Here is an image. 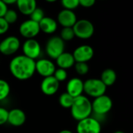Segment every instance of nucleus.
<instances>
[{"mask_svg":"<svg viewBox=\"0 0 133 133\" xmlns=\"http://www.w3.org/2000/svg\"><path fill=\"white\" fill-rule=\"evenodd\" d=\"M9 71L12 76L19 80L30 79L35 72V60L23 55L15 56L9 62Z\"/></svg>","mask_w":133,"mask_h":133,"instance_id":"obj_1","label":"nucleus"},{"mask_svg":"<svg viewBox=\"0 0 133 133\" xmlns=\"http://www.w3.org/2000/svg\"><path fill=\"white\" fill-rule=\"evenodd\" d=\"M72 117L77 122L90 117L92 114L91 102L87 97L80 95L75 97L70 108Z\"/></svg>","mask_w":133,"mask_h":133,"instance_id":"obj_2","label":"nucleus"},{"mask_svg":"<svg viewBox=\"0 0 133 133\" xmlns=\"http://www.w3.org/2000/svg\"><path fill=\"white\" fill-rule=\"evenodd\" d=\"M107 87L100 79H89L83 82V92L91 97H97L105 94Z\"/></svg>","mask_w":133,"mask_h":133,"instance_id":"obj_3","label":"nucleus"},{"mask_svg":"<svg viewBox=\"0 0 133 133\" xmlns=\"http://www.w3.org/2000/svg\"><path fill=\"white\" fill-rule=\"evenodd\" d=\"M91 105L92 113H94L97 116H104L111 110L113 102L110 97L104 94L95 97L94 101L91 102Z\"/></svg>","mask_w":133,"mask_h":133,"instance_id":"obj_4","label":"nucleus"},{"mask_svg":"<svg viewBox=\"0 0 133 133\" xmlns=\"http://www.w3.org/2000/svg\"><path fill=\"white\" fill-rule=\"evenodd\" d=\"M72 29L75 34V37H77L82 40L90 39L94 35L95 30L92 22L86 19L77 20L72 26Z\"/></svg>","mask_w":133,"mask_h":133,"instance_id":"obj_5","label":"nucleus"},{"mask_svg":"<svg viewBox=\"0 0 133 133\" xmlns=\"http://www.w3.org/2000/svg\"><path fill=\"white\" fill-rule=\"evenodd\" d=\"M65 41L58 36L50 37L45 45V51L48 56L52 59H56L65 51Z\"/></svg>","mask_w":133,"mask_h":133,"instance_id":"obj_6","label":"nucleus"},{"mask_svg":"<svg viewBox=\"0 0 133 133\" xmlns=\"http://www.w3.org/2000/svg\"><path fill=\"white\" fill-rule=\"evenodd\" d=\"M77 133H101V125L94 117H87L78 122L76 125Z\"/></svg>","mask_w":133,"mask_h":133,"instance_id":"obj_7","label":"nucleus"},{"mask_svg":"<svg viewBox=\"0 0 133 133\" xmlns=\"http://www.w3.org/2000/svg\"><path fill=\"white\" fill-rule=\"evenodd\" d=\"M20 48V41L16 36H9L0 41V53L4 55H14Z\"/></svg>","mask_w":133,"mask_h":133,"instance_id":"obj_8","label":"nucleus"},{"mask_svg":"<svg viewBox=\"0 0 133 133\" xmlns=\"http://www.w3.org/2000/svg\"><path fill=\"white\" fill-rule=\"evenodd\" d=\"M23 55L35 60L38 58L41 54V47L40 43L35 39H26L22 46Z\"/></svg>","mask_w":133,"mask_h":133,"instance_id":"obj_9","label":"nucleus"},{"mask_svg":"<svg viewBox=\"0 0 133 133\" xmlns=\"http://www.w3.org/2000/svg\"><path fill=\"white\" fill-rule=\"evenodd\" d=\"M19 34L26 39H31L37 37L41 32L39 23L32 20L26 19L23 21L19 27Z\"/></svg>","mask_w":133,"mask_h":133,"instance_id":"obj_10","label":"nucleus"},{"mask_svg":"<svg viewBox=\"0 0 133 133\" xmlns=\"http://www.w3.org/2000/svg\"><path fill=\"white\" fill-rule=\"evenodd\" d=\"M94 55L93 48L88 44H83L77 47L73 53V58L76 62H87L92 59Z\"/></svg>","mask_w":133,"mask_h":133,"instance_id":"obj_11","label":"nucleus"},{"mask_svg":"<svg viewBox=\"0 0 133 133\" xmlns=\"http://www.w3.org/2000/svg\"><path fill=\"white\" fill-rule=\"evenodd\" d=\"M56 68L52 61L47 58H41L35 62V72L44 77L53 76Z\"/></svg>","mask_w":133,"mask_h":133,"instance_id":"obj_12","label":"nucleus"},{"mask_svg":"<svg viewBox=\"0 0 133 133\" xmlns=\"http://www.w3.org/2000/svg\"><path fill=\"white\" fill-rule=\"evenodd\" d=\"M57 20L62 27H72L78 19L73 10L63 9L58 12Z\"/></svg>","mask_w":133,"mask_h":133,"instance_id":"obj_13","label":"nucleus"},{"mask_svg":"<svg viewBox=\"0 0 133 133\" xmlns=\"http://www.w3.org/2000/svg\"><path fill=\"white\" fill-rule=\"evenodd\" d=\"M59 84L60 83L53 76L44 77L41 83V90L44 94L52 96L58 90Z\"/></svg>","mask_w":133,"mask_h":133,"instance_id":"obj_14","label":"nucleus"},{"mask_svg":"<svg viewBox=\"0 0 133 133\" xmlns=\"http://www.w3.org/2000/svg\"><path fill=\"white\" fill-rule=\"evenodd\" d=\"M26 119V114L19 108H14L9 111L7 122L14 127H19L23 125Z\"/></svg>","mask_w":133,"mask_h":133,"instance_id":"obj_15","label":"nucleus"},{"mask_svg":"<svg viewBox=\"0 0 133 133\" xmlns=\"http://www.w3.org/2000/svg\"><path fill=\"white\" fill-rule=\"evenodd\" d=\"M66 93H68L74 98L83 95V81L77 77H74L69 79L66 85Z\"/></svg>","mask_w":133,"mask_h":133,"instance_id":"obj_16","label":"nucleus"},{"mask_svg":"<svg viewBox=\"0 0 133 133\" xmlns=\"http://www.w3.org/2000/svg\"><path fill=\"white\" fill-rule=\"evenodd\" d=\"M38 23L40 30L47 34H52L58 29L57 21L50 16H44Z\"/></svg>","mask_w":133,"mask_h":133,"instance_id":"obj_17","label":"nucleus"},{"mask_svg":"<svg viewBox=\"0 0 133 133\" xmlns=\"http://www.w3.org/2000/svg\"><path fill=\"white\" fill-rule=\"evenodd\" d=\"M55 60H56V64L58 65V68L64 69L65 70L74 66L76 63L72 54L69 52H65V51L62 53Z\"/></svg>","mask_w":133,"mask_h":133,"instance_id":"obj_18","label":"nucleus"},{"mask_svg":"<svg viewBox=\"0 0 133 133\" xmlns=\"http://www.w3.org/2000/svg\"><path fill=\"white\" fill-rule=\"evenodd\" d=\"M16 4L18 10L25 16H30L37 8V0H17Z\"/></svg>","mask_w":133,"mask_h":133,"instance_id":"obj_19","label":"nucleus"},{"mask_svg":"<svg viewBox=\"0 0 133 133\" xmlns=\"http://www.w3.org/2000/svg\"><path fill=\"white\" fill-rule=\"evenodd\" d=\"M100 79L104 83V84L108 87L114 85L117 79L116 72L112 69H104L101 75Z\"/></svg>","mask_w":133,"mask_h":133,"instance_id":"obj_20","label":"nucleus"},{"mask_svg":"<svg viewBox=\"0 0 133 133\" xmlns=\"http://www.w3.org/2000/svg\"><path fill=\"white\" fill-rule=\"evenodd\" d=\"M74 97L70 96L68 93H63L59 96L58 102L59 104L64 108H70L73 103Z\"/></svg>","mask_w":133,"mask_h":133,"instance_id":"obj_21","label":"nucleus"},{"mask_svg":"<svg viewBox=\"0 0 133 133\" xmlns=\"http://www.w3.org/2000/svg\"><path fill=\"white\" fill-rule=\"evenodd\" d=\"M10 94V86L9 83L0 79V101H4Z\"/></svg>","mask_w":133,"mask_h":133,"instance_id":"obj_22","label":"nucleus"},{"mask_svg":"<svg viewBox=\"0 0 133 133\" xmlns=\"http://www.w3.org/2000/svg\"><path fill=\"white\" fill-rule=\"evenodd\" d=\"M60 37L64 41H72L75 37V34L72 27H62L60 32Z\"/></svg>","mask_w":133,"mask_h":133,"instance_id":"obj_23","label":"nucleus"},{"mask_svg":"<svg viewBox=\"0 0 133 133\" xmlns=\"http://www.w3.org/2000/svg\"><path fill=\"white\" fill-rule=\"evenodd\" d=\"M3 18L10 25V24L15 23L17 21V19H18V14H17L16 10H14L12 9H8L7 11L5 12Z\"/></svg>","mask_w":133,"mask_h":133,"instance_id":"obj_24","label":"nucleus"},{"mask_svg":"<svg viewBox=\"0 0 133 133\" xmlns=\"http://www.w3.org/2000/svg\"><path fill=\"white\" fill-rule=\"evenodd\" d=\"M76 72L79 76H85L89 72V65L87 62H76L74 65Z\"/></svg>","mask_w":133,"mask_h":133,"instance_id":"obj_25","label":"nucleus"},{"mask_svg":"<svg viewBox=\"0 0 133 133\" xmlns=\"http://www.w3.org/2000/svg\"><path fill=\"white\" fill-rule=\"evenodd\" d=\"M44 12L42 9L41 8H38L37 7L32 12L31 14L30 15V19L37 22V23H39L44 17Z\"/></svg>","mask_w":133,"mask_h":133,"instance_id":"obj_26","label":"nucleus"},{"mask_svg":"<svg viewBox=\"0 0 133 133\" xmlns=\"http://www.w3.org/2000/svg\"><path fill=\"white\" fill-rule=\"evenodd\" d=\"M61 4L63 9L74 10L79 6V0H61Z\"/></svg>","mask_w":133,"mask_h":133,"instance_id":"obj_27","label":"nucleus"},{"mask_svg":"<svg viewBox=\"0 0 133 133\" xmlns=\"http://www.w3.org/2000/svg\"><path fill=\"white\" fill-rule=\"evenodd\" d=\"M53 76L60 83V82H63L65 81L67 77H68V73H67V71L64 69H61V68H58V69H56L54 74H53Z\"/></svg>","mask_w":133,"mask_h":133,"instance_id":"obj_28","label":"nucleus"},{"mask_svg":"<svg viewBox=\"0 0 133 133\" xmlns=\"http://www.w3.org/2000/svg\"><path fill=\"white\" fill-rule=\"evenodd\" d=\"M9 111L4 108L0 107V125H2L7 122Z\"/></svg>","mask_w":133,"mask_h":133,"instance_id":"obj_29","label":"nucleus"},{"mask_svg":"<svg viewBox=\"0 0 133 133\" xmlns=\"http://www.w3.org/2000/svg\"><path fill=\"white\" fill-rule=\"evenodd\" d=\"M9 29V24L3 17H0V35L5 34Z\"/></svg>","mask_w":133,"mask_h":133,"instance_id":"obj_30","label":"nucleus"},{"mask_svg":"<svg viewBox=\"0 0 133 133\" xmlns=\"http://www.w3.org/2000/svg\"><path fill=\"white\" fill-rule=\"evenodd\" d=\"M96 1L97 0H79V4L84 8H90L95 5Z\"/></svg>","mask_w":133,"mask_h":133,"instance_id":"obj_31","label":"nucleus"},{"mask_svg":"<svg viewBox=\"0 0 133 133\" xmlns=\"http://www.w3.org/2000/svg\"><path fill=\"white\" fill-rule=\"evenodd\" d=\"M8 9V5L4 3L2 0H0V17H3L5 12Z\"/></svg>","mask_w":133,"mask_h":133,"instance_id":"obj_32","label":"nucleus"},{"mask_svg":"<svg viewBox=\"0 0 133 133\" xmlns=\"http://www.w3.org/2000/svg\"><path fill=\"white\" fill-rule=\"evenodd\" d=\"M2 1L8 5H12V4H15V3L16 2V1H17V0H2Z\"/></svg>","mask_w":133,"mask_h":133,"instance_id":"obj_33","label":"nucleus"},{"mask_svg":"<svg viewBox=\"0 0 133 133\" xmlns=\"http://www.w3.org/2000/svg\"><path fill=\"white\" fill-rule=\"evenodd\" d=\"M58 133H73L72 132H71L70 130H68V129H64V130H62L60 131Z\"/></svg>","mask_w":133,"mask_h":133,"instance_id":"obj_34","label":"nucleus"},{"mask_svg":"<svg viewBox=\"0 0 133 133\" xmlns=\"http://www.w3.org/2000/svg\"><path fill=\"white\" fill-rule=\"evenodd\" d=\"M46 2H49V3H53V2H57L58 0H45Z\"/></svg>","mask_w":133,"mask_h":133,"instance_id":"obj_35","label":"nucleus"},{"mask_svg":"<svg viewBox=\"0 0 133 133\" xmlns=\"http://www.w3.org/2000/svg\"><path fill=\"white\" fill-rule=\"evenodd\" d=\"M114 133H125V132H122V131H116V132H115Z\"/></svg>","mask_w":133,"mask_h":133,"instance_id":"obj_36","label":"nucleus"},{"mask_svg":"<svg viewBox=\"0 0 133 133\" xmlns=\"http://www.w3.org/2000/svg\"><path fill=\"white\" fill-rule=\"evenodd\" d=\"M102 1H104V0H102Z\"/></svg>","mask_w":133,"mask_h":133,"instance_id":"obj_37","label":"nucleus"},{"mask_svg":"<svg viewBox=\"0 0 133 133\" xmlns=\"http://www.w3.org/2000/svg\"></svg>","mask_w":133,"mask_h":133,"instance_id":"obj_38","label":"nucleus"}]
</instances>
